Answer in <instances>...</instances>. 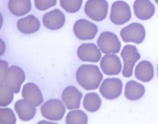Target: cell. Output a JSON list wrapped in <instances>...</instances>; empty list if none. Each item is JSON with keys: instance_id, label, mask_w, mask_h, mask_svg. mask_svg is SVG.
<instances>
[{"instance_id": "obj_26", "label": "cell", "mask_w": 158, "mask_h": 124, "mask_svg": "<svg viewBox=\"0 0 158 124\" xmlns=\"http://www.w3.org/2000/svg\"><path fill=\"white\" fill-rule=\"evenodd\" d=\"M83 1L74 0V1H65L61 0L60 4L62 9L70 13H75L80 10Z\"/></svg>"}, {"instance_id": "obj_5", "label": "cell", "mask_w": 158, "mask_h": 124, "mask_svg": "<svg viewBox=\"0 0 158 124\" xmlns=\"http://www.w3.org/2000/svg\"><path fill=\"white\" fill-rule=\"evenodd\" d=\"M85 11L94 21H102L107 15L108 4L104 0H89L85 3Z\"/></svg>"}, {"instance_id": "obj_8", "label": "cell", "mask_w": 158, "mask_h": 124, "mask_svg": "<svg viewBox=\"0 0 158 124\" xmlns=\"http://www.w3.org/2000/svg\"><path fill=\"white\" fill-rule=\"evenodd\" d=\"M122 81L118 78H106L99 88L101 95L107 100H115L120 97L123 90Z\"/></svg>"}, {"instance_id": "obj_19", "label": "cell", "mask_w": 158, "mask_h": 124, "mask_svg": "<svg viewBox=\"0 0 158 124\" xmlns=\"http://www.w3.org/2000/svg\"><path fill=\"white\" fill-rule=\"evenodd\" d=\"M154 67L152 63L148 61H141L137 64L135 70V78L140 81L147 82L154 77Z\"/></svg>"}, {"instance_id": "obj_23", "label": "cell", "mask_w": 158, "mask_h": 124, "mask_svg": "<svg viewBox=\"0 0 158 124\" xmlns=\"http://www.w3.org/2000/svg\"><path fill=\"white\" fill-rule=\"evenodd\" d=\"M66 124H87L88 117L86 113L81 110L71 111L65 118Z\"/></svg>"}, {"instance_id": "obj_30", "label": "cell", "mask_w": 158, "mask_h": 124, "mask_svg": "<svg viewBox=\"0 0 158 124\" xmlns=\"http://www.w3.org/2000/svg\"><path fill=\"white\" fill-rule=\"evenodd\" d=\"M37 124H58V123H53V122H48L45 120H42L40 121Z\"/></svg>"}, {"instance_id": "obj_6", "label": "cell", "mask_w": 158, "mask_h": 124, "mask_svg": "<svg viewBox=\"0 0 158 124\" xmlns=\"http://www.w3.org/2000/svg\"><path fill=\"white\" fill-rule=\"evenodd\" d=\"M131 17L130 6L127 2L118 1L111 6L110 19L113 23L121 25L130 21Z\"/></svg>"}, {"instance_id": "obj_3", "label": "cell", "mask_w": 158, "mask_h": 124, "mask_svg": "<svg viewBox=\"0 0 158 124\" xmlns=\"http://www.w3.org/2000/svg\"><path fill=\"white\" fill-rule=\"evenodd\" d=\"M41 112L42 115L47 119L59 121L63 118L66 109L61 101L53 98L48 100L42 105Z\"/></svg>"}, {"instance_id": "obj_11", "label": "cell", "mask_w": 158, "mask_h": 124, "mask_svg": "<svg viewBox=\"0 0 158 124\" xmlns=\"http://www.w3.org/2000/svg\"><path fill=\"white\" fill-rule=\"evenodd\" d=\"M100 67L105 74L118 75L121 73L122 68V63L118 56L115 54H106L101 59Z\"/></svg>"}, {"instance_id": "obj_10", "label": "cell", "mask_w": 158, "mask_h": 124, "mask_svg": "<svg viewBox=\"0 0 158 124\" xmlns=\"http://www.w3.org/2000/svg\"><path fill=\"white\" fill-rule=\"evenodd\" d=\"M24 71L17 66H11L9 68L6 79L5 84L10 88L14 93L18 94L21 85L25 79Z\"/></svg>"}, {"instance_id": "obj_9", "label": "cell", "mask_w": 158, "mask_h": 124, "mask_svg": "<svg viewBox=\"0 0 158 124\" xmlns=\"http://www.w3.org/2000/svg\"><path fill=\"white\" fill-rule=\"evenodd\" d=\"M73 31L76 37L81 40H91L96 36L98 26L86 19H79L74 24Z\"/></svg>"}, {"instance_id": "obj_4", "label": "cell", "mask_w": 158, "mask_h": 124, "mask_svg": "<svg viewBox=\"0 0 158 124\" xmlns=\"http://www.w3.org/2000/svg\"><path fill=\"white\" fill-rule=\"evenodd\" d=\"M145 30L143 25L139 23H132L121 30L120 36L125 42L142 43L145 38Z\"/></svg>"}, {"instance_id": "obj_22", "label": "cell", "mask_w": 158, "mask_h": 124, "mask_svg": "<svg viewBox=\"0 0 158 124\" xmlns=\"http://www.w3.org/2000/svg\"><path fill=\"white\" fill-rule=\"evenodd\" d=\"M83 106L89 112H96L100 108L101 100L96 93H89L84 97Z\"/></svg>"}, {"instance_id": "obj_25", "label": "cell", "mask_w": 158, "mask_h": 124, "mask_svg": "<svg viewBox=\"0 0 158 124\" xmlns=\"http://www.w3.org/2000/svg\"><path fill=\"white\" fill-rule=\"evenodd\" d=\"M16 118L10 108H0V123L1 124H15Z\"/></svg>"}, {"instance_id": "obj_17", "label": "cell", "mask_w": 158, "mask_h": 124, "mask_svg": "<svg viewBox=\"0 0 158 124\" xmlns=\"http://www.w3.org/2000/svg\"><path fill=\"white\" fill-rule=\"evenodd\" d=\"M15 110L19 118L23 121H30L36 115L35 106L24 99L16 102L15 103Z\"/></svg>"}, {"instance_id": "obj_28", "label": "cell", "mask_w": 158, "mask_h": 124, "mask_svg": "<svg viewBox=\"0 0 158 124\" xmlns=\"http://www.w3.org/2000/svg\"><path fill=\"white\" fill-rule=\"evenodd\" d=\"M9 69V64L7 62L1 60L0 61V83L4 84L6 82Z\"/></svg>"}, {"instance_id": "obj_16", "label": "cell", "mask_w": 158, "mask_h": 124, "mask_svg": "<svg viewBox=\"0 0 158 124\" xmlns=\"http://www.w3.org/2000/svg\"><path fill=\"white\" fill-rule=\"evenodd\" d=\"M133 10L136 17L142 20H146L154 15L155 8L150 1L137 0L133 4Z\"/></svg>"}, {"instance_id": "obj_7", "label": "cell", "mask_w": 158, "mask_h": 124, "mask_svg": "<svg viewBox=\"0 0 158 124\" xmlns=\"http://www.w3.org/2000/svg\"><path fill=\"white\" fill-rule=\"evenodd\" d=\"M98 46L104 54L118 53L121 48V43L118 37L112 32H102L97 41Z\"/></svg>"}, {"instance_id": "obj_20", "label": "cell", "mask_w": 158, "mask_h": 124, "mask_svg": "<svg viewBox=\"0 0 158 124\" xmlns=\"http://www.w3.org/2000/svg\"><path fill=\"white\" fill-rule=\"evenodd\" d=\"M145 92L144 85L135 80L128 81L125 86V97L130 101L139 100L144 95Z\"/></svg>"}, {"instance_id": "obj_29", "label": "cell", "mask_w": 158, "mask_h": 124, "mask_svg": "<svg viewBox=\"0 0 158 124\" xmlns=\"http://www.w3.org/2000/svg\"><path fill=\"white\" fill-rule=\"evenodd\" d=\"M5 50V46L2 39H1V55H2V54L4 53Z\"/></svg>"}, {"instance_id": "obj_2", "label": "cell", "mask_w": 158, "mask_h": 124, "mask_svg": "<svg viewBox=\"0 0 158 124\" xmlns=\"http://www.w3.org/2000/svg\"><path fill=\"white\" fill-rule=\"evenodd\" d=\"M121 55L123 61V75L125 78H130L132 76L135 64L140 58V55L136 47L130 44L123 47Z\"/></svg>"}, {"instance_id": "obj_1", "label": "cell", "mask_w": 158, "mask_h": 124, "mask_svg": "<svg viewBox=\"0 0 158 124\" xmlns=\"http://www.w3.org/2000/svg\"><path fill=\"white\" fill-rule=\"evenodd\" d=\"M76 79L79 85L86 90L98 89L103 76L98 66L83 65L76 72Z\"/></svg>"}, {"instance_id": "obj_21", "label": "cell", "mask_w": 158, "mask_h": 124, "mask_svg": "<svg viewBox=\"0 0 158 124\" xmlns=\"http://www.w3.org/2000/svg\"><path fill=\"white\" fill-rule=\"evenodd\" d=\"M10 11L15 16H23L31 9V1L29 0H10L8 4Z\"/></svg>"}, {"instance_id": "obj_32", "label": "cell", "mask_w": 158, "mask_h": 124, "mask_svg": "<svg viewBox=\"0 0 158 124\" xmlns=\"http://www.w3.org/2000/svg\"><path fill=\"white\" fill-rule=\"evenodd\" d=\"M155 2H157V4H158V1H155Z\"/></svg>"}, {"instance_id": "obj_27", "label": "cell", "mask_w": 158, "mask_h": 124, "mask_svg": "<svg viewBox=\"0 0 158 124\" xmlns=\"http://www.w3.org/2000/svg\"><path fill=\"white\" fill-rule=\"evenodd\" d=\"M57 4L56 0L44 1V0H35V7L40 10H45L50 7L54 6Z\"/></svg>"}, {"instance_id": "obj_31", "label": "cell", "mask_w": 158, "mask_h": 124, "mask_svg": "<svg viewBox=\"0 0 158 124\" xmlns=\"http://www.w3.org/2000/svg\"><path fill=\"white\" fill-rule=\"evenodd\" d=\"M157 74H158V68H157Z\"/></svg>"}, {"instance_id": "obj_24", "label": "cell", "mask_w": 158, "mask_h": 124, "mask_svg": "<svg viewBox=\"0 0 158 124\" xmlns=\"http://www.w3.org/2000/svg\"><path fill=\"white\" fill-rule=\"evenodd\" d=\"M13 91L5 84L0 85V106H6L10 104L14 99Z\"/></svg>"}, {"instance_id": "obj_18", "label": "cell", "mask_w": 158, "mask_h": 124, "mask_svg": "<svg viewBox=\"0 0 158 124\" xmlns=\"http://www.w3.org/2000/svg\"><path fill=\"white\" fill-rule=\"evenodd\" d=\"M40 27L41 24L38 19L33 15L20 19L17 21V28L20 32L25 34L34 33L38 31Z\"/></svg>"}, {"instance_id": "obj_14", "label": "cell", "mask_w": 158, "mask_h": 124, "mask_svg": "<svg viewBox=\"0 0 158 124\" xmlns=\"http://www.w3.org/2000/svg\"><path fill=\"white\" fill-rule=\"evenodd\" d=\"M22 96L24 100L35 106H38L43 102V97L41 90L34 83H27L24 85Z\"/></svg>"}, {"instance_id": "obj_15", "label": "cell", "mask_w": 158, "mask_h": 124, "mask_svg": "<svg viewBox=\"0 0 158 124\" xmlns=\"http://www.w3.org/2000/svg\"><path fill=\"white\" fill-rule=\"evenodd\" d=\"M65 17L63 12L58 9H54L44 15L43 23L44 26L52 30H56L63 27Z\"/></svg>"}, {"instance_id": "obj_13", "label": "cell", "mask_w": 158, "mask_h": 124, "mask_svg": "<svg viewBox=\"0 0 158 124\" xmlns=\"http://www.w3.org/2000/svg\"><path fill=\"white\" fill-rule=\"evenodd\" d=\"M83 94L75 87L69 86L64 89L61 98L68 110H74L80 107Z\"/></svg>"}, {"instance_id": "obj_12", "label": "cell", "mask_w": 158, "mask_h": 124, "mask_svg": "<svg viewBox=\"0 0 158 124\" xmlns=\"http://www.w3.org/2000/svg\"><path fill=\"white\" fill-rule=\"evenodd\" d=\"M77 55L82 61L97 63L100 60L101 53L95 44L84 43L78 47Z\"/></svg>"}]
</instances>
